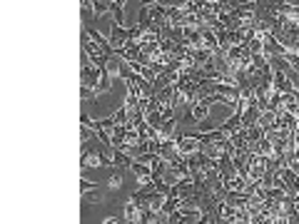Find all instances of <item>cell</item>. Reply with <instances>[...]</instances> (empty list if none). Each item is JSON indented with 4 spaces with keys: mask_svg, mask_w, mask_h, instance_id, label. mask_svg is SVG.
<instances>
[{
    "mask_svg": "<svg viewBox=\"0 0 299 224\" xmlns=\"http://www.w3.org/2000/svg\"><path fill=\"white\" fill-rule=\"evenodd\" d=\"M80 85L95 90V92L100 95V92H107V90H110V75H107L105 67L95 65L90 57H85V60H83V67H80Z\"/></svg>",
    "mask_w": 299,
    "mask_h": 224,
    "instance_id": "cell-1",
    "label": "cell"
},
{
    "mask_svg": "<svg viewBox=\"0 0 299 224\" xmlns=\"http://www.w3.org/2000/svg\"><path fill=\"white\" fill-rule=\"evenodd\" d=\"M225 57L232 65V70H247V65L252 60V53H249V45H230L225 50Z\"/></svg>",
    "mask_w": 299,
    "mask_h": 224,
    "instance_id": "cell-2",
    "label": "cell"
},
{
    "mask_svg": "<svg viewBox=\"0 0 299 224\" xmlns=\"http://www.w3.org/2000/svg\"><path fill=\"white\" fill-rule=\"evenodd\" d=\"M212 102H219L214 92H212V95H207V97H200V100H195L192 112H190V122H202V120H207Z\"/></svg>",
    "mask_w": 299,
    "mask_h": 224,
    "instance_id": "cell-3",
    "label": "cell"
},
{
    "mask_svg": "<svg viewBox=\"0 0 299 224\" xmlns=\"http://www.w3.org/2000/svg\"><path fill=\"white\" fill-rule=\"evenodd\" d=\"M83 50H85V55H88L95 65H100V67H105V62H107V57H110L92 38H90L88 32H85V38H83Z\"/></svg>",
    "mask_w": 299,
    "mask_h": 224,
    "instance_id": "cell-4",
    "label": "cell"
},
{
    "mask_svg": "<svg viewBox=\"0 0 299 224\" xmlns=\"http://www.w3.org/2000/svg\"><path fill=\"white\" fill-rule=\"evenodd\" d=\"M102 165H113L100 150H90L88 144H85V150H83V157H80V167L83 169H92V167H102Z\"/></svg>",
    "mask_w": 299,
    "mask_h": 224,
    "instance_id": "cell-5",
    "label": "cell"
},
{
    "mask_svg": "<svg viewBox=\"0 0 299 224\" xmlns=\"http://www.w3.org/2000/svg\"><path fill=\"white\" fill-rule=\"evenodd\" d=\"M279 174H282V182H284V190L289 197H297L299 195V174L292 167H279Z\"/></svg>",
    "mask_w": 299,
    "mask_h": 224,
    "instance_id": "cell-6",
    "label": "cell"
},
{
    "mask_svg": "<svg viewBox=\"0 0 299 224\" xmlns=\"http://www.w3.org/2000/svg\"><path fill=\"white\" fill-rule=\"evenodd\" d=\"M177 142V152L179 155H195V152H200V137L197 135H184V137H179Z\"/></svg>",
    "mask_w": 299,
    "mask_h": 224,
    "instance_id": "cell-7",
    "label": "cell"
},
{
    "mask_svg": "<svg viewBox=\"0 0 299 224\" xmlns=\"http://www.w3.org/2000/svg\"><path fill=\"white\" fill-rule=\"evenodd\" d=\"M127 40H130V30L125 28V25L113 23V28H110V45H113V50H120Z\"/></svg>",
    "mask_w": 299,
    "mask_h": 224,
    "instance_id": "cell-8",
    "label": "cell"
},
{
    "mask_svg": "<svg viewBox=\"0 0 299 224\" xmlns=\"http://www.w3.org/2000/svg\"><path fill=\"white\" fill-rule=\"evenodd\" d=\"M130 169L135 172V177H137L140 187H142V184H150V182H152V167H150L147 162H140V160H132V162H130Z\"/></svg>",
    "mask_w": 299,
    "mask_h": 224,
    "instance_id": "cell-9",
    "label": "cell"
},
{
    "mask_svg": "<svg viewBox=\"0 0 299 224\" xmlns=\"http://www.w3.org/2000/svg\"><path fill=\"white\" fill-rule=\"evenodd\" d=\"M265 172H267V157L252 155V157H249V182H252V179H262Z\"/></svg>",
    "mask_w": 299,
    "mask_h": 224,
    "instance_id": "cell-10",
    "label": "cell"
},
{
    "mask_svg": "<svg viewBox=\"0 0 299 224\" xmlns=\"http://www.w3.org/2000/svg\"><path fill=\"white\" fill-rule=\"evenodd\" d=\"M202 48H207L212 53H222V43H219V38L214 35V30L209 28V25H202Z\"/></svg>",
    "mask_w": 299,
    "mask_h": 224,
    "instance_id": "cell-11",
    "label": "cell"
},
{
    "mask_svg": "<svg viewBox=\"0 0 299 224\" xmlns=\"http://www.w3.org/2000/svg\"><path fill=\"white\" fill-rule=\"evenodd\" d=\"M272 87L274 90H279L282 95L284 92H292L294 90V83L287 78V72H282V70H274V78H272Z\"/></svg>",
    "mask_w": 299,
    "mask_h": 224,
    "instance_id": "cell-12",
    "label": "cell"
},
{
    "mask_svg": "<svg viewBox=\"0 0 299 224\" xmlns=\"http://www.w3.org/2000/svg\"><path fill=\"white\" fill-rule=\"evenodd\" d=\"M122 67H125V60L118 53H113V55L107 57V62H105V70H107L110 78H120L122 75Z\"/></svg>",
    "mask_w": 299,
    "mask_h": 224,
    "instance_id": "cell-13",
    "label": "cell"
},
{
    "mask_svg": "<svg viewBox=\"0 0 299 224\" xmlns=\"http://www.w3.org/2000/svg\"><path fill=\"white\" fill-rule=\"evenodd\" d=\"M125 222H142V209H140V204L132 197L125 204Z\"/></svg>",
    "mask_w": 299,
    "mask_h": 224,
    "instance_id": "cell-14",
    "label": "cell"
},
{
    "mask_svg": "<svg viewBox=\"0 0 299 224\" xmlns=\"http://www.w3.org/2000/svg\"><path fill=\"white\" fill-rule=\"evenodd\" d=\"M257 122H259V107H257V102H254V105H249V107L244 110V115H242V127L249 130V127H254Z\"/></svg>",
    "mask_w": 299,
    "mask_h": 224,
    "instance_id": "cell-15",
    "label": "cell"
},
{
    "mask_svg": "<svg viewBox=\"0 0 299 224\" xmlns=\"http://www.w3.org/2000/svg\"><path fill=\"white\" fill-rule=\"evenodd\" d=\"M85 32H88L90 38H92V40H95V43H97V45H100V48H102L107 55H113V53H115V50H113V45H110V38H102L97 30H92V28H88Z\"/></svg>",
    "mask_w": 299,
    "mask_h": 224,
    "instance_id": "cell-16",
    "label": "cell"
},
{
    "mask_svg": "<svg viewBox=\"0 0 299 224\" xmlns=\"http://www.w3.org/2000/svg\"><path fill=\"white\" fill-rule=\"evenodd\" d=\"M239 127H242V115H239V112H235V115H232V117L222 125V132L230 137V135H235V132H237Z\"/></svg>",
    "mask_w": 299,
    "mask_h": 224,
    "instance_id": "cell-17",
    "label": "cell"
},
{
    "mask_svg": "<svg viewBox=\"0 0 299 224\" xmlns=\"http://www.w3.org/2000/svg\"><path fill=\"white\" fill-rule=\"evenodd\" d=\"M110 162H113L115 167H130L132 157H130L127 152H122V150H115V147H113V155H110Z\"/></svg>",
    "mask_w": 299,
    "mask_h": 224,
    "instance_id": "cell-18",
    "label": "cell"
},
{
    "mask_svg": "<svg viewBox=\"0 0 299 224\" xmlns=\"http://www.w3.org/2000/svg\"><path fill=\"white\" fill-rule=\"evenodd\" d=\"M274 122H277V112L272 110V107L259 112V127H262V130H272Z\"/></svg>",
    "mask_w": 299,
    "mask_h": 224,
    "instance_id": "cell-19",
    "label": "cell"
},
{
    "mask_svg": "<svg viewBox=\"0 0 299 224\" xmlns=\"http://www.w3.org/2000/svg\"><path fill=\"white\" fill-rule=\"evenodd\" d=\"M230 140H232V144H235V150H247V130L239 127L235 135H230Z\"/></svg>",
    "mask_w": 299,
    "mask_h": 224,
    "instance_id": "cell-20",
    "label": "cell"
},
{
    "mask_svg": "<svg viewBox=\"0 0 299 224\" xmlns=\"http://www.w3.org/2000/svg\"><path fill=\"white\" fill-rule=\"evenodd\" d=\"M179 207V197L177 195H167V199H165V204H162V214L167 217L170 212H175Z\"/></svg>",
    "mask_w": 299,
    "mask_h": 224,
    "instance_id": "cell-21",
    "label": "cell"
},
{
    "mask_svg": "<svg viewBox=\"0 0 299 224\" xmlns=\"http://www.w3.org/2000/svg\"><path fill=\"white\" fill-rule=\"evenodd\" d=\"M92 10H95V15L113 13V3H110V0H92Z\"/></svg>",
    "mask_w": 299,
    "mask_h": 224,
    "instance_id": "cell-22",
    "label": "cell"
},
{
    "mask_svg": "<svg viewBox=\"0 0 299 224\" xmlns=\"http://www.w3.org/2000/svg\"><path fill=\"white\" fill-rule=\"evenodd\" d=\"M127 117H130V112H127V107H125V105H120L118 110H115V115H113L115 125H125V122H127Z\"/></svg>",
    "mask_w": 299,
    "mask_h": 224,
    "instance_id": "cell-23",
    "label": "cell"
},
{
    "mask_svg": "<svg viewBox=\"0 0 299 224\" xmlns=\"http://www.w3.org/2000/svg\"><path fill=\"white\" fill-rule=\"evenodd\" d=\"M259 155L262 157H272L274 155V147H272V142L267 137H262V142H259Z\"/></svg>",
    "mask_w": 299,
    "mask_h": 224,
    "instance_id": "cell-24",
    "label": "cell"
},
{
    "mask_svg": "<svg viewBox=\"0 0 299 224\" xmlns=\"http://www.w3.org/2000/svg\"><path fill=\"white\" fill-rule=\"evenodd\" d=\"M97 190V184H92V182H88V179H80V195L88 199L90 192H95Z\"/></svg>",
    "mask_w": 299,
    "mask_h": 224,
    "instance_id": "cell-25",
    "label": "cell"
},
{
    "mask_svg": "<svg viewBox=\"0 0 299 224\" xmlns=\"http://www.w3.org/2000/svg\"><path fill=\"white\" fill-rule=\"evenodd\" d=\"M113 23L125 25V13H122V8H113Z\"/></svg>",
    "mask_w": 299,
    "mask_h": 224,
    "instance_id": "cell-26",
    "label": "cell"
},
{
    "mask_svg": "<svg viewBox=\"0 0 299 224\" xmlns=\"http://www.w3.org/2000/svg\"><path fill=\"white\" fill-rule=\"evenodd\" d=\"M120 184H122V179H120V177H110V190H118Z\"/></svg>",
    "mask_w": 299,
    "mask_h": 224,
    "instance_id": "cell-27",
    "label": "cell"
},
{
    "mask_svg": "<svg viewBox=\"0 0 299 224\" xmlns=\"http://www.w3.org/2000/svg\"><path fill=\"white\" fill-rule=\"evenodd\" d=\"M113 3V8H125V0H110Z\"/></svg>",
    "mask_w": 299,
    "mask_h": 224,
    "instance_id": "cell-28",
    "label": "cell"
},
{
    "mask_svg": "<svg viewBox=\"0 0 299 224\" xmlns=\"http://www.w3.org/2000/svg\"><path fill=\"white\" fill-rule=\"evenodd\" d=\"M155 3H160V0H142V5H147V8L150 5H155Z\"/></svg>",
    "mask_w": 299,
    "mask_h": 224,
    "instance_id": "cell-29",
    "label": "cell"
},
{
    "mask_svg": "<svg viewBox=\"0 0 299 224\" xmlns=\"http://www.w3.org/2000/svg\"><path fill=\"white\" fill-rule=\"evenodd\" d=\"M297 120H299V110H297Z\"/></svg>",
    "mask_w": 299,
    "mask_h": 224,
    "instance_id": "cell-30",
    "label": "cell"
},
{
    "mask_svg": "<svg viewBox=\"0 0 299 224\" xmlns=\"http://www.w3.org/2000/svg\"><path fill=\"white\" fill-rule=\"evenodd\" d=\"M297 55H299V50H297Z\"/></svg>",
    "mask_w": 299,
    "mask_h": 224,
    "instance_id": "cell-31",
    "label": "cell"
}]
</instances>
